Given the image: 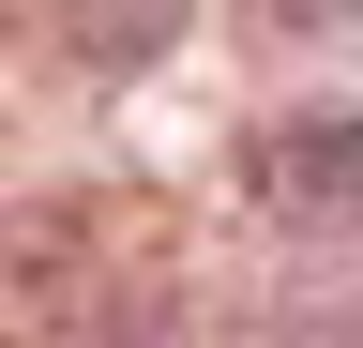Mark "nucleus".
Instances as JSON below:
<instances>
[{"mask_svg":"<svg viewBox=\"0 0 363 348\" xmlns=\"http://www.w3.org/2000/svg\"><path fill=\"white\" fill-rule=\"evenodd\" d=\"M257 197L288 228H363V106H288L257 137Z\"/></svg>","mask_w":363,"mask_h":348,"instance_id":"f257e3e1","label":"nucleus"},{"mask_svg":"<svg viewBox=\"0 0 363 348\" xmlns=\"http://www.w3.org/2000/svg\"><path fill=\"white\" fill-rule=\"evenodd\" d=\"M212 348H363V273H257Z\"/></svg>","mask_w":363,"mask_h":348,"instance_id":"f03ea898","label":"nucleus"},{"mask_svg":"<svg viewBox=\"0 0 363 348\" xmlns=\"http://www.w3.org/2000/svg\"><path fill=\"white\" fill-rule=\"evenodd\" d=\"M45 30H61L91 76H136V61H167L182 30H197V0H45Z\"/></svg>","mask_w":363,"mask_h":348,"instance_id":"7ed1b4c3","label":"nucleus"},{"mask_svg":"<svg viewBox=\"0 0 363 348\" xmlns=\"http://www.w3.org/2000/svg\"><path fill=\"white\" fill-rule=\"evenodd\" d=\"M257 16H288V30H348L363 0H257Z\"/></svg>","mask_w":363,"mask_h":348,"instance_id":"20e7f679","label":"nucleus"}]
</instances>
